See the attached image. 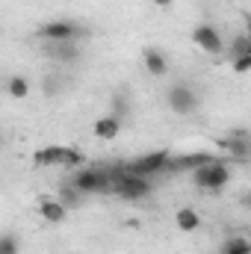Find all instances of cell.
Masks as SVG:
<instances>
[{"label": "cell", "mask_w": 251, "mask_h": 254, "mask_svg": "<svg viewBox=\"0 0 251 254\" xmlns=\"http://www.w3.org/2000/svg\"><path fill=\"white\" fill-rule=\"evenodd\" d=\"M71 184L83 192V195H89V192H98V195H101V192H113L110 169H83V172L74 175Z\"/></svg>", "instance_id": "cell-4"}, {"label": "cell", "mask_w": 251, "mask_h": 254, "mask_svg": "<svg viewBox=\"0 0 251 254\" xmlns=\"http://www.w3.org/2000/svg\"><path fill=\"white\" fill-rule=\"evenodd\" d=\"M142 63H145V68H148L151 77H166V71H169L166 54L157 51V48H145V51H142Z\"/></svg>", "instance_id": "cell-9"}, {"label": "cell", "mask_w": 251, "mask_h": 254, "mask_svg": "<svg viewBox=\"0 0 251 254\" xmlns=\"http://www.w3.org/2000/svg\"><path fill=\"white\" fill-rule=\"evenodd\" d=\"M219 148H225L237 160H246V157H251V133L249 130H234L231 136L219 139Z\"/></svg>", "instance_id": "cell-8"}, {"label": "cell", "mask_w": 251, "mask_h": 254, "mask_svg": "<svg viewBox=\"0 0 251 254\" xmlns=\"http://www.w3.org/2000/svg\"><path fill=\"white\" fill-rule=\"evenodd\" d=\"M219 254H251V243H249V240H243V237L228 240V243H222Z\"/></svg>", "instance_id": "cell-17"}, {"label": "cell", "mask_w": 251, "mask_h": 254, "mask_svg": "<svg viewBox=\"0 0 251 254\" xmlns=\"http://www.w3.org/2000/svg\"><path fill=\"white\" fill-rule=\"evenodd\" d=\"M6 92H9V98H18V101H24V98L30 95V83H27L24 77H9V83H6Z\"/></svg>", "instance_id": "cell-16"}, {"label": "cell", "mask_w": 251, "mask_h": 254, "mask_svg": "<svg viewBox=\"0 0 251 254\" xmlns=\"http://www.w3.org/2000/svg\"><path fill=\"white\" fill-rule=\"evenodd\" d=\"M231 63L234 60H240V57H246V54H251V30L249 33H240L237 39H234V45H231Z\"/></svg>", "instance_id": "cell-15"}, {"label": "cell", "mask_w": 251, "mask_h": 254, "mask_svg": "<svg viewBox=\"0 0 251 254\" xmlns=\"http://www.w3.org/2000/svg\"><path fill=\"white\" fill-rule=\"evenodd\" d=\"M169 160H172L169 151H154V154H145L133 163H125V169L130 175H139V178H154V175H163L169 169Z\"/></svg>", "instance_id": "cell-3"}, {"label": "cell", "mask_w": 251, "mask_h": 254, "mask_svg": "<svg viewBox=\"0 0 251 254\" xmlns=\"http://www.w3.org/2000/svg\"><path fill=\"white\" fill-rule=\"evenodd\" d=\"M0 254H18V240L12 234H3L0 240Z\"/></svg>", "instance_id": "cell-20"}, {"label": "cell", "mask_w": 251, "mask_h": 254, "mask_svg": "<svg viewBox=\"0 0 251 254\" xmlns=\"http://www.w3.org/2000/svg\"><path fill=\"white\" fill-rule=\"evenodd\" d=\"M45 54H48L51 60H60V63H74V60L80 57V51H77L74 42H48Z\"/></svg>", "instance_id": "cell-12"}, {"label": "cell", "mask_w": 251, "mask_h": 254, "mask_svg": "<svg viewBox=\"0 0 251 254\" xmlns=\"http://www.w3.org/2000/svg\"><path fill=\"white\" fill-rule=\"evenodd\" d=\"M119 133H122V116H104V119H98L95 122V136L98 139H104V142H113V139H119Z\"/></svg>", "instance_id": "cell-10"}, {"label": "cell", "mask_w": 251, "mask_h": 254, "mask_svg": "<svg viewBox=\"0 0 251 254\" xmlns=\"http://www.w3.org/2000/svg\"><path fill=\"white\" fill-rule=\"evenodd\" d=\"M192 181H195V187H201V190L219 192L222 187H228V181H231V169H228L225 160H213V163L195 169V172H192Z\"/></svg>", "instance_id": "cell-1"}, {"label": "cell", "mask_w": 251, "mask_h": 254, "mask_svg": "<svg viewBox=\"0 0 251 254\" xmlns=\"http://www.w3.org/2000/svg\"><path fill=\"white\" fill-rule=\"evenodd\" d=\"M60 195H63V204H65V207H77L83 192H80L77 187H74V184H71V187H63V192H60Z\"/></svg>", "instance_id": "cell-18"}, {"label": "cell", "mask_w": 251, "mask_h": 254, "mask_svg": "<svg viewBox=\"0 0 251 254\" xmlns=\"http://www.w3.org/2000/svg\"><path fill=\"white\" fill-rule=\"evenodd\" d=\"M192 42H195L204 54H210V57H219V54L225 51L222 36H219V30H216L213 24H198V27L192 30Z\"/></svg>", "instance_id": "cell-6"}, {"label": "cell", "mask_w": 251, "mask_h": 254, "mask_svg": "<svg viewBox=\"0 0 251 254\" xmlns=\"http://www.w3.org/2000/svg\"><path fill=\"white\" fill-rule=\"evenodd\" d=\"M234 71H237V74H249L251 71V54H246V57H240V60H234Z\"/></svg>", "instance_id": "cell-21"}, {"label": "cell", "mask_w": 251, "mask_h": 254, "mask_svg": "<svg viewBox=\"0 0 251 254\" xmlns=\"http://www.w3.org/2000/svg\"><path fill=\"white\" fill-rule=\"evenodd\" d=\"M213 160H219V157H213V154H181V157H172L169 160V169L166 172H172V175H184V172H195V169H201V166H207V163H213Z\"/></svg>", "instance_id": "cell-7"}, {"label": "cell", "mask_w": 251, "mask_h": 254, "mask_svg": "<svg viewBox=\"0 0 251 254\" xmlns=\"http://www.w3.org/2000/svg\"><path fill=\"white\" fill-rule=\"evenodd\" d=\"M39 213H42V219H45V222L60 225V222H65L68 207H65L63 201H57V198H42V201H39Z\"/></svg>", "instance_id": "cell-11"}, {"label": "cell", "mask_w": 251, "mask_h": 254, "mask_svg": "<svg viewBox=\"0 0 251 254\" xmlns=\"http://www.w3.org/2000/svg\"><path fill=\"white\" fill-rule=\"evenodd\" d=\"M166 104H169L172 113H178V116H189V113L198 110V95H195L189 86L178 83V86H172V89L166 92Z\"/></svg>", "instance_id": "cell-5"}, {"label": "cell", "mask_w": 251, "mask_h": 254, "mask_svg": "<svg viewBox=\"0 0 251 254\" xmlns=\"http://www.w3.org/2000/svg\"><path fill=\"white\" fill-rule=\"evenodd\" d=\"M83 163H86V157H83L77 148H65V163H63V166L71 169V166H83Z\"/></svg>", "instance_id": "cell-19"}, {"label": "cell", "mask_w": 251, "mask_h": 254, "mask_svg": "<svg viewBox=\"0 0 251 254\" xmlns=\"http://www.w3.org/2000/svg\"><path fill=\"white\" fill-rule=\"evenodd\" d=\"M157 9H172V0H151Z\"/></svg>", "instance_id": "cell-22"}, {"label": "cell", "mask_w": 251, "mask_h": 254, "mask_svg": "<svg viewBox=\"0 0 251 254\" xmlns=\"http://www.w3.org/2000/svg\"><path fill=\"white\" fill-rule=\"evenodd\" d=\"M175 225L181 228V231H198L201 228V216L195 213V210H189V207H181L178 213H175Z\"/></svg>", "instance_id": "cell-14"}, {"label": "cell", "mask_w": 251, "mask_h": 254, "mask_svg": "<svg viewBox=\"0 0 251 254\" xmlns=\"http://www.w3.org/2000/svg\"><path fill=\"white\" fill-rule=\"evenodd\" d=\"M36 36L45 39V42H77V39L86 36V30L77 21H48V24L39 27Z\"/></svg>", "instance_id": "cell-2"}, {"label": "cell", "mask_w": 251, "mask_h": 254, "mask_svg": "<svg viewBox=\"0 0 251 254\" xmlns=\"http://www.w3.org/2000/svg\"><path fill=\"white\" fill-rule=\"evenodd\" d=\"M33 163L36 166H63L65 163V145H48L42 151L33 154Z\"/></svg>", "instance_id": "cell-13"}]
</instances>
